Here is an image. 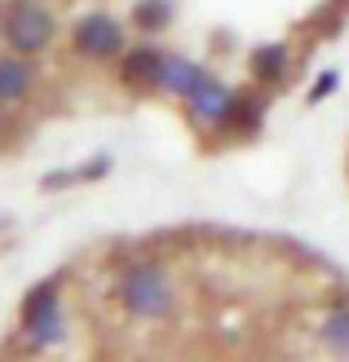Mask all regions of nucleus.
I'll use <instances>...</instances> for the list:
<instances>
[{
  "mask_svg": "<svg viewBox=\"0 0 349 362\" xmlns=\"http://www.w3.org/2000/svg\"><path fill=\"white\" fill-rule=\"evenodd\" d=\"M115 292H120L124 314L137 318V322H168L177 314V287H173V274L159 261L124 265Z\"/></svg>",
  "mask_w": 349,
  "mask_h": 362,
  "instance_id": "f257e3e1",
  "label": "nucleus"
},
{
  "mask_svg": "<svg viewBox=\"0 0 349 362\" xmlns=\"http://www.w3.org/2000/svg\"><path fill=\"white\" fill-rule=\"evenodd\" d=\"M23 332L40 349L67 340V310L58 305V279H45V283H35L27 292V300H23Z\"/></svg>",
  "mask_w": 349,
  "mask_h": 362,
  "instance_id": "f03ea898",
  "label": "nucleus"
},
{
  "mask_svg": "<svg viewBox=\"0 0 349 362\" xmlns=\"http://www.w3.org/2000/svg\"><path fill=\"white\" fill-rule=\"evenodd\" d=\"M5 40L13 53H40L53 40V13L40 9V0H9L5 9Z\"/></svg>",
  "mask_w": 349,
  "mask_h": 362,
  "instance_id": "7ed1b4c3",
  "label": "nucleus"
},
{
  "mask_svg": "<svg viewBox=\"0 0 349 362\" xmlns=\"http://www.w3.org/2000/svg\"><path fill=\"white\" fill-rule=\"evenodd\" d=\"M71 49H76L80 58L111 62V58L124 53V27L115 18H106V13H88V18L76 23V31H71Z\"/></svg>",
  "mask_w": 349,
  "mask_h": 362,
  "instance_id": "20e7f679",
  "label": "nucleus"
},
{
  "mask_svg": "<svg viewBox=\"0 0 349 362\" xmlns=\"http://www.w3.org/2000/svg\"><path fill=\"white\" fill-rule=\"evenodd\" d=\"M120 80L133 88V93L164 88L168 84V58L155 53V49H133V53H124V62H120Z\"/></svg>",
  "mask_w": 349,
  "mask_h": 362,
  "instance_id": "39448f33",
  "label": "nucleus"
},
{
  "mask_svg": "<svg viewBox=\"0 0 349 362\" xmlns=\"http://www.w3.org/2000/svg\"><path fill=\"white\" fill-rule=\"evenodd\" d=\"M230 106H234V93H230L226 84H217L212 76L186 98V111H190L199 124H212V129H222V119L230 115Z\"/></svg>",
  "mask_w": 349,
  "mask_h": 362,
  "instance_id": "423d86ee",
  "label": "nucleus"
},
{
  "mask_svg": "<svg viewBox=\"0 0 349 362\" xmlns=\"http://www.w3.org/2000/svg\"><path fill=\"white\" fill-rule=\"evenodd\" d=\"M248 71H252V80H256V84H265V88L283 84V80H287V45H283V40L261 45V49L252 53Z\"/></svg>",
  "mask_w": 349,
  "mask_h": 362,
  "instance_id": "0eeeda50",
  "label": "nucleus"
},
{
  "mask_svg": "<svg viewBox=\"0 0 349 362\" xmlns=\"http://www.w3.org/2000/svg\"><path fill=\"white\" fill-rule=\"evenodd\" d=\"M35 84V71L27 62V53H13V58H0V102H23Z\"/></svg>",
  "mask_w": 349,
  "mask_h": 362,
  "instance_id": "6e6552de",
  "label": "nucleus"
},
{
  "mask_svg": "<svg viewBox=\"0 0 349 362\" xmlns=\"http://www.w3.org/2000/svg\"><path fill=\"white\" fill-rule=\"evenodd\" d=\"M265 106H270V98H265V93L234 98L230 115L222 119V129H226V133H239V137H252V133H261V115H265Z\"/></svg>",
  "mask_w": 349,
  "mask_h": 362,
  "instance_id": "1a4fd4ad",
  "label": "nucleus"
},
{
  "mask_svg": "<svg viewBox=\"0 0 349 362\" xmlns=\"http://www.w3.org/2000/svg\"><path fill=\"white\" fill-rule=\"evenodd\" d=\"M319 340L327 345V354L349 358V300L345 305H332V310L319 318Z\"/></svg>",
  "mask_w": 349,
  "mask_h": 362,
  "instance_id": "9d476101",
  "label": "nucleus"
},
{
  "mask_svg": "<svg viewBox=\"0 0 349 362\" xmlns=\"http://www.w3.org/2000/svg\"><path fill=\"white\" fill-rule=\"evenodd\" d=\"M204 80H208L204 66H195V62H186V58H168V84H164V88H173L181 102H186Z\"/></svg>",
  "mask_w": 349,
  "mask_h": 362,
  "instance_id": "9b49d317",
  "label": "nucleus"
},
{
  "mask_svg": "<svg viewBox=\"0 0 349 362\" xmlns=\"http://www.w3.org/2000/svg\"><path fill=\"white\" fill-rule=\"evenodd\" d=\"M133 27H142V31H168L173 27V0H137V5H133Z\"/></svg>",
  "mask_w": 349,
  "mask_h": 362,
  "instance_id": "f8f14e48",
  "label": "nucleus"
},
{
  "mask_svg": "<svg viewBox=\"0 0 349 362\" xmlns=\"http://www.w3.org/2000/svg\"><path fill=\"white\" fill-rule=\"evenodd\" d=\"M80 181H84V173L80 168H67V173H49L45 181H40V190H67V186H80Z\"/></svg>",
  "mask_w": 349,
  "mask_h": 362,
  "instance_id": "ddd939ff",
  "label": "nucleus"
},
{
  "mask_svg": "<svg viewBox=\"0 0 349 362\" xmlns=\"http://www.w3.org/2000/svg\"><path fill=\"white\" fill-rule=\"evenodd\" d=\"M336 84H341V76H336V71H323V76L314 80V88H309V102H323L327 93H336Z\"/></svg>",
  "mask_w": 349,
  "mask_h": 362,
  "instance_id": "4468645a",
  "label": "nucleus"
},
{
  "mask_svg": "<svg viewBox=\"0 0 349 362\" xmlns=\"http://www.w3.org/2000/svg\"><path fill=\"white\" fill-rule=\"evenodd\" d=\"M80 173H84V181H102L106 173H111V159H106V155H98L93 164H88V168H80Z\"/></svg>",
  "mask_w": 349,
  "mask_h": 362,
  "instance_id": "2eb2a0df",
  "label": "nucleus"
},
{
  "mask_svg": "<svg viewBox=\"0 0 349 362\" xmlns=\"http://www.w3.org/2000/svg\"><path fill=\"white\" fill-rule=\"evenodd\" d=\"M0 31H5V18H0Z\"/></svg>",
  "mask_w": 349,
  "mask_h": 362,
  "instance_id": "dca6fc26",
  "label": "nucleus"
},
{
  "mask_svg": "<svg viewBox=\"0 0 349 362\" xmlns=\"http://www.w3.org/2000/svg\"><path fill=\"white\" fill-rule=\"evenodd\" d=\"M345 5H349V0H345Z\"/></svg>",
  "mask_w": 349,
  "mask_h": 362,
  "instance_id": "f3484780",
  "label": "nucleus"
}]
</instances>
